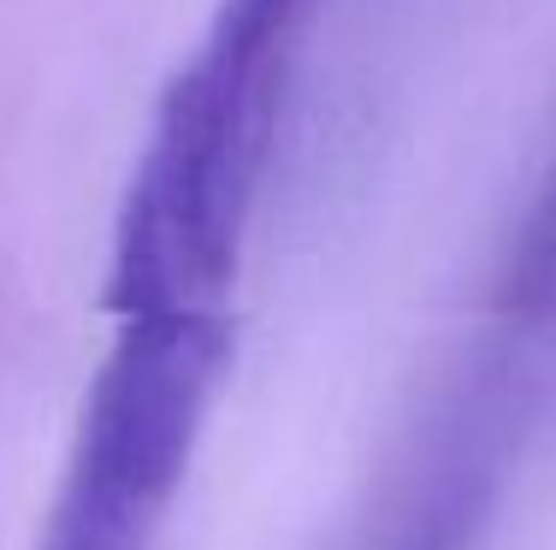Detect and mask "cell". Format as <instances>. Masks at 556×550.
<instances>
[{
    "instance_id": "cell-1",
    "label": "cell",
    "mask_w": 556,
    "mask_h": 550,
    "mask_svg": "<svg viewBox=\"0 0 556 550\" xmlns=\"http://www.w3.org/2000/svg\"><path fill=\"white\" fill-rule=\"evenodd\" d=\"M320 0H219L195 60L166 84L113 231L108 308H225L255 214L290 60Z\"/></svg>"
},
{
    "instance_id": "cell-3",
    "label": "cell",
    "mask_w": 556,
    "mask_h": 550,
    "mask_svg": "<svg viewBox=\"0 0 556 550\" xmlns=\"http://www.w3.org/2000/svg\"><path fill=\"white\" fill-rule=\"evenodd\" d=\"M509 308L521 320H556V154L539 178V202L509 260Z\"/></svg>"
},
{
    "instance_id": "cell-2",
    "label": "cell",
    "mask_w": 556,
    "mask_h": 550,
    "mask_svg": "<svg viewBox=\"0 0 556 550\" xmlns=\"http://www.w3.org/2000/svg\"><path fill=\"white\" fill-rule=\"evenodd\" d=\"M231 361L225 308L130 314L84 402L36 550H154Z\"/></svg>"
}]
</instances>
